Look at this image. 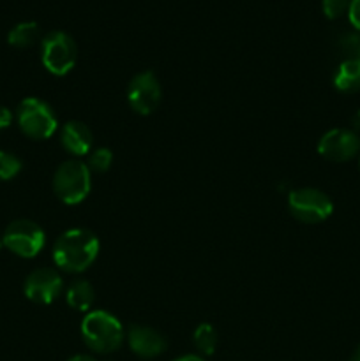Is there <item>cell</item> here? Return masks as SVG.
<instances>
[{"instance_id":"9c48e42d","label":"cell","mask_w":360,"mask_h":361,"mask_svg":"<svg viewBox=\"0 0 360 361\" xmlns=\"http://www.w3.org/2000/svg\"><path fill=\"white\" fill-rule=\"evenodd\" d=\"M359 152L360 137L352 129H330L318 143V154L332 162H346Z\"/></svg>"},{"instance_id":"30bf717a","label":"cell","mask_w":360,"mask_h":361,"mask_svg":"<svg viewBox=\"0 0 360 361\" xmlns=\"http://www.w3.org/2000/svg\"><path fill=\"white\" fill-rule=\"evenodd\" d=\"M64 289L62 277L53 268H37L27 277L23 286L25 296L39 305H48L59 298Z\"/></svg>"},{"instance_id":"7402d4cb","label":"cell","mask_w":360,"mask_h":361,"mask_svg":"<svg viewBox=\"0 0 360 361\" xmlns=\"http://www.w3.org/2000/svg\"><path fill=\"white\" fill-rule=\"evenodd\" d=\"M11 122H13V113H11V109L6 108V106H0V130L7 129L11 126Z\"/></svg>"},{"instance_id":"7a4b0ae2","label":"cell","mask_w":360,"mask_h":361,"mask_svg":"<svg viewBox=\"0 0 360 361\" xmlns=\"http://www.w3.org/2000/svg\"><path fill=\"white\" fill-rule=\"evenodd\" d=\"M81 337L88 349L106 355L116 351L122 345L124 328L113 314L92 310L81 323Z\"/></svg>"},{"instance_id":"8fae6325","label":"cell","mask_w":360,"mask_h":361,"mask_svg":"<svg viewBox=\"0 0 360 361\" xmlns=\"http://www.w3.org/2000/svg\"><path fill=\"white\" fill-rule=\"evenodd\" d=\"M127 342L134 355L141 358H155L166 349V341L157 330L134 324L127 331Z\"/></svg>"},{"instance_id":"5bb4252c","label":"cell","mask_w":360,"mask_h":361,"mask_svg":"<svg viewBox=\"0 0 360 361\" xmlns=\"http://www.w3.org/2000/svg\"><path fill=\"white\" fill-rule=\"evenodd\" d=\"M67 305L78 312H88L95 302L94 286L88 281H74L71 282L66 293Z\"/></svg>"},{"instance_id":"8992f818","label":"cell","mask_w":360,"mask_h":361,"mask_svg":"<svg viewBox=\"0 0 360 361\" xmlns=\"http://www.w3.org/2000/svg\"><path fill=\"white\" fill-rule=\"evenodd\" d=\"M288 208L293 217L306 224H318L332 215L334 204L330 197L313 187H302L288 194Z\"/></svg>"},{"instance_id":"2e32d148","label":"cell","mask_w":360,"mask_h":361,"mask_svg":"<svg viewBox=\"0 0 360 361\" xmlns=\"http://www.w3.org/2000/svg\"><path fill=\"white\" fill-rule=\"evenodd\" d=\"M193 341L201 355L210 356L214 355L215 348H217V331H215V328L212 326V324L201 323L200 326L194 330Z\"/></svg>"},{"instance_id":"e0dca14e","label":"cell","mask_w":360,"mask_h":361,"mask_svg":"<svg viewBox=\"0 0 360 361\" xmlns=\"http://www.w3.org/2000/svg\"><path fill=\"white\" fill-rule=\"evenodd\" d=\"M113 162V154L109 148H92V152L88 154V161H87V166L90 171L94 173H104L108 171L109 166H112Z\"/></svg>"},{"instance_id":"484cf974","label":"cell","mask_w":360,"mask_h":361,"mask_svg":"<svg viewBox=\"0 0 360 361\" xmlns=\"http://www.w3.org/2000/svg\"><path fill=\"white\" fill-rule=\"evenodd\" d=\"M348 361H360V345L355 349V353H353L352 358H349Z\"/></svg>"},{"instance_id":"44dd1931","label":"cell","mask_w":360,"mask_h":361,"mask_svg":"<svg viewBox=\"0 0 360 361\" xmlns=\"http://www.w3.org/2000/svg\"><path fill=\"white\" fill-rule=\"evenodd\" d=\"M348 18L353 27L360 32V0H349Z\"/></svg>"},{"instance_id":"4fadbf2b","label":"cell","mask_w":360,"mask_h":361,"mask_svg":"<svg viewBox=\"0 0 360 361\" xmlns=\"http://www.w3.org/2000/svg\"><path fill=\"white\" fill-rule=\"evenodd\" d=\"M334 85L342 94L360 90V59H346L339 63L334 74Z\"/></svg>"},{"instance_id":"d4e9b609","label":"cell","mask_w":360,"mask_h":361,"mask_svg":"<svg viewBox=\"0 0 360 361\" xmlns=\"http://www.w3.org/2000/svg\"><path fill=\"white\" fill-rule=\"evenodd\" d=\"M67 361H97V360L92 358V356H87V355H76V356H73V358L67 360Z\"/></svg>"},{"instance_id":"603a6c76","label":"cell","mask_w":360,"mask_h":361,"mask_svg":"<svg viewBox=\"0 0 360 361\" xmlns=\"http://www.w3.org/2000/svg\"><path fill=\"white\" fill-rule=\"evenodd\" d=\"M352 126L355 130H360V109L352 116Z\"/></svg>"},{"instance_id":"9a60e30c","label":"cell","mask_w":360,"mask_h":361,"mask_svg":"<svg viewBox=\"0 0 360 361\" xmlns=\"http://www.w3.org/2000/svg\"><path fill=\"white\" fill-rule=\"evenodd\" d=\"M39 39V25L35 21H23L11 28L7 41L14 48H28Z\"/></svg>"},{"instance_id":"ac0fdd59","label":"cell","mask_w":360,"mask_h":361,"mask_svg":"<svg viewBox=\"0 0 360 361\" xmlns=\"http://www.w3.org/2000/svg\"><path fill=\"white\" fill-rule=\"evenodd\" d=\"M21 171V161L13 155L11 152L0 150V180L6 182V180L14 178L18 173Z\"/></svg>"},{"instance_id":"3957f363","label":"cell","mask_w":360,"mask_h":361,"mask_svg":"<svg viewBox=\"0 0 360 361\" xmlns=\"http://www.w3.org/2000/svg\"><path fill=\"white\" fill-rule=\"evenodd\" d=\"M92 187V171L81 161H66L53 175V190L66 204H78L88 196Z\"/></svg>"},{"instance_id":"ba28073f","label":"cell","mask_w":360,"mask_h":361,"mask_svg":"<svg viewBox=\"0 0 360 361\" xmlns=\"http://www.w3.org/2000/svg\"><path fill=\"white\" fill-rule=\"evenodd\" d=\"M127 101L138 115H150L161 102V85L152 71L136 74L127 88Z\"/></svg>"},{"instance_id":"7c38bea8","label":"cell","mask_w":360,"mask_h":361,"mask_svg":"<svg viewBox=\"0 0 360 361\" xmlns=\"http://www.w3.org/2000/svg\"><path fill=\"white\" fill-rule=\"evenodd\" d=\"M60 143H62L64 150L69 152L74 157H81L92 152L94 147V136L92 130L85 126L83 122L78 120H71L62 127V134H60Z\"/></svg>"},{"instance_id":"52a82bcc","label":"cell","mask_w":360,"mask_h":361,"mask_svg":"<svg viewBox=\"0 0 360 361\" xmlns=\"http://www.w3.org/2000/svg\"><path fill=\"white\" fill-rule=\"evenodd\" d=\"M4 247L9 249L16 256L30 259L35 257L42 250L46 242L44 231L39 228L35 222L20 219V221L11 222L2 235Z\"/></svg>"},{"instance_id":"ffe728a7","label":"cell","mask_w":360,"mask_h":361,"mask_svg":"<svg viewBox=\"0 0 360 361\" xmlns=\"http://www.w3.org/2000/svg\"><path fill=\"white\" fill-rule=\"evenodd\" d=\"M349 0H323V13L325 16L334 20L341 16L344 11H348Z\"/></svg>"},{"instance_id":"4316f807","label":"cell","mask_w":360,"mask_h":361,"mask_svg":"<svg viewBox=\"0 0 360 361\" xmlns=\"http://www.w3.org/2000/svg\"><path fill=\"white\" fill-rule=\"evenodd\" d=\"M4 247V240H2V236H0V249H2Z\"/></svg>"},{"instance_id":"277c9868","label":"cell","mask_w":360,"mask_h":361,"mask_svg":"<svg viewBox=\"0 0 360 361\" xmlns=\"http://www.w3.org/2000/svg\"><path fill=\"white\" fill-rule=\"evenodd\" d=\"M16 118L21 133L32 140H48L59 127V120L53 109L37 97L21 101L18 106Z\"/></svg>"},{"instance_id":"cb8c5ba5","label":"cell","mask_w":360,"mask_h":361,"mask_svg":"<svg viewBox=\"0 0 360 361\" xmlns=\"http://www.w3.org/2000/svg\"><path fill=\"white\" fill-rule=\"evenodd\" d=\"M173 361H205L200 356H194V355H186V356H180V358L173 360Z\"/></svg>"},{"instance_id":"d6986e66","label":"cell","mask_w":360,"mask_h":361,"mask_svg":"<svg viewBox=\"0 0 360 361\" xmlns=\"http://www.w3.org/2000/svg\"><path fill=\"white\" fill-rule=\"evenodd\" d=\"M339 49L346 59H360V32L344 34L339 39Z\"/></svg>"},{"instance_id":"5b68a950","label":"cell","mask_w":360,"mask_h":361,"mask_svg":"<svg viewBox=\"0 0 360 361\" xmlns=\"http://www.w3.org/2000/svg\"><path fill=\"white\" fill-rule=\"evenodd\" d=\"M78 59V48L74 39L62 30H53L42 37L41 60L42 66L53 76H66L74 67Z\"/></svg>"},{"instance_id":"6da1fadb","label":"cell","mask_w":360,"mask_h":361,"mask_svg":"<svg viewBox=\"0 0 360 361\" xmlns=\"http://www.w3.org/2000/svg\"><path fill=\"white\" fill-rule=\"evenodd\" d=\"M99 254V240L88 229L74 228L62 233L53 245V261L69 274H81L92 267Z\"/></svg>"}]
</instances>
